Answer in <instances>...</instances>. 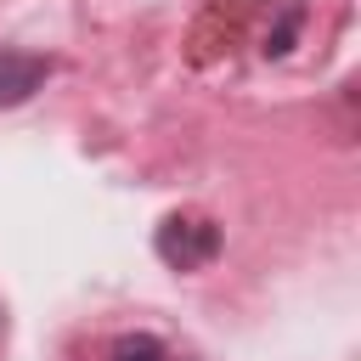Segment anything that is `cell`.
Returning a JSON list of instances; mask_svg holds the SVG:
<instances>
[{"label": "cell", "mask_w": 361, "mask_h": 361, "mask_svg": "<svg viewBox=\"0 0 361 361\" xmlns=\"http://www.w3.org/2000/svg\"><path fill=\"white\" fill-rule=\"evenodd\" d=\"M51 62L45 56H28V51H0V107H17L28 102L39 85H45Z\"/></svg>", "instance_id": "cell-2"}, {"label": "cell", "mask_w": 361, "mask_h": 361, "mask_svg": "<svg viewBox=\"0 0 361 361\" xmlns=\"http://www.w3.org/2000/svg\"><path fill=\"white\" fill-rule=\"evenodd\" d=\"M248 6H254V0H248Z\"/></svg>", "instance_id": "cell-4"}, {"label": "cell", "mask_w": 361, "mask_h": 361, "mask_svg": "<svg viewBox=\"0 0 361 361\" xmlns=\"http://www.w3.org/2000/svg\"><path fill=\"white\" fill-rule=\"evenodd\" d=\"M113 361H169V350L152 338V333H130L113 344Z\"/></svg>", "instance_id": "cell-3"}, {"label": "cell", "mask_w": 361, "mask_h": 361, "mask_svg": "<svg viewBox=\"0 0 361 361\" xmlns=\"http://www.w3.org/2000/svg\"><path fill=\"white\" fill-rule=\"evenodd\" d=\"M214 254H220L214 220H203V214H169V220L158 226V259H164V265H175V271H203Z\"/></svg>", "instance_id": "cell-1"}]
</instances>
